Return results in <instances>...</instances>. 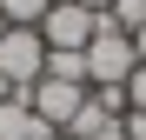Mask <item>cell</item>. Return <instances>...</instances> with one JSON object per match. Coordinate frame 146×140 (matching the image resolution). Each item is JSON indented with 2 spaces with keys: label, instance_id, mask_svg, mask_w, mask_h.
<instances>
[{
  "label": "cell",
  "instance_id": "2e32d148",
  "mask_svg": "<svg viewBox=\"0 0 146 140\" xmlns=\"http://www.w3.org/2000/svg\"><path fill=\"white\" fill-rule=\"evenodd\" d=\"M53 140H66V133H53Z\"/></svg>",
  "mask_w": 146,
  "mask_h": 140
},
{
  "label": "cell",
  "instance_id": "9a60e30c",
  "mask_svg": "<svg viewBox=\"0 0 146 140\" xmlns=\"http://www.w3.org/2000/svg\"><path fill=\"white\" fill-rule=\"evenodd\" d=\"M0 33H7V13H0Z\"/></svg>",
  "mask_w": 146,
  "mask_h": 140
},
{
  "label": "cell",
  "instance_id": "4fadbf2b",
  "mask_svg": "<svg viewBox=\"0 0 146 140\" xmlns=\"http://www.w3.org/2000/svg\"><path fill=\"white\" fill-rule=\"evenodd\" d=\"M80 7H86V13H106V7H113V0H80Z\"/></svg>",
  "mask_w": 146,
  "mask_h": 140
},
{
  "label": "cell",
  "instance_id": "30bf717a",
  "mask_svg": "<svg viewBox=\"0 0 146 140\" xmlns=\"http://www.w3.org/2000/svg\"><path fill=\"white\" fill-rule=\"evenodd\" d=\"M126 107L146 113V67H133V74H126Z\"/></svg>",
  "mask_w": 146,
  "mask_h": 140
},
{
  "label": "cell",
  "instance_id": "9c48e42d",
  "mask_svg": "<svg viewBox=\"0 0 146 140\" xmlns=\"http://www.w3.org/2000/svg\"><path fill=\"white\" fill-rule=\"evenodd\" d=\"M46 74L53 80H86V54H46Z\"/></svg>",
  "mask_w": 146,
  "mask_h": 140
},
{
  "label": "cell",
  "instance_id": "8992f818",
  "mask_svg": "<svg viewBox=\"0 0 146 140\" xmlns=\"http://www.w3.org/2000/svg\"><path fill=\"white\" fill-rule=\"evenodd\" d=\"M100 127H113V113H106V107H100V100H93V93H86V107L73 113V120H66V140H93Z\"/></svg>",
  "mask_w": 146,
  "mask_h": 140
},
{
  "label": "cell",
  "instance_id": "6da1fadb",
  "mask_svg": "<svg viewBox=\"0 0 146 140\" xmlns=\"http://www.w3.org/2000/svg\"><path fill=\"white\" fill-rule=\"evenodd\" d=\"M133 67H139L133 33L106 27V13H100V33L86 40V87H126V74H133Z\"/></svg>",
  "mask_w": 146,
  "mask_h": 140
},
{
  "label": "cell",
  "instance_id": "7c38bea8",
  "mask_svg": "<svg viewBox=\"0 0 146 140\" xmlns=\"http://www.w3.org/2000/svg\"><path fill=\"white\" fill-rule=\"evenodd\" d=\"M133 54H139V67H146V27H139V33H133Z\"/></svg>",
  "mask_w": 146,
  "mask_h": 140
},
{
  "label": "cell",
  "instance_id": "3957f363",
  "mask_svg": "<svg viewBox=\"0 0 146 140\" xmlns=\"http://www.w3.org/2000/svg\"><path fill=\"white\" fill-rule=\"evenodd\" d=\"M86 93H93L86 80H53V74H40V80L27 87V107H33V113H40L53 133H66V120L86 107Z\"/></svg>",
  "mask_w": 146,
  "mask_h": 140
},
{
  "label": "cell",
  "instance_id": "8fae6325",
  "mask_svg": "<svg viewBox=\"0 0 146 140\" xmlns=\"http://www.w3.org/2000/svg\"><path fill=\"white\" fill-rule=\"evenodd\" d=\"M93 140H126V127L113 120V127H100V133H93Z\"/></svg>",
  "mask_w": 146,
  "mask_h": 140
},
{
  "label": "cell",
  "instance_id": "ba28073f",
  "mask_svg": "<svg viewBox=\"0 0 146 140\" xmlns=\"http://www.w3.org/2000/svg\"><path fill=\"white\" fill-rule=\"evenodd\" d=\"M106 27L139 33V27H146V0H113V7H106Z\"/></svg>",
  "mask_w": 146,
  "mask_h": 140
},
{
  "label": "cell",
  "instance_id": "52a82bcc",
  "mask_svg": "<svg viewBox=\"0 0 146 140\" xmlns=\"http://www.w3.org/2000/svg\"><path fill=\"white\" fill-rule=\"evenodd\" d=\"M46 7H53V0H0L7 27H40V20H46Z\"/></svg>",
  "mask_w": 146,
  "mask_h": 140
},
{
  "label": "cell",
  "instance_id": "7a4b0ae2",
  "mask_svg": "<svg viewBox=\"0 0 146 140\" xmlns=\"http://www.w3.org/2000/svg\"><path fill=\"white\" fill-rule=\"evenodd\" d=\"M100 33V13H86L80 0H53L40 20V40H46V54H86V40Z\"/></svg>",
  "mask_w": 146,
  "mask_h": 140
},
{
  "label": "cell",
  "instance_id": "277c9868",
  "mask_svg": "<svg viewBox=\"0 0 146 140\" xmlns=\"http://www.w3.org/2000/svg\"><path fill=\"white\" fill-rule=\"evenodd\" d=\"M0 74H7L13 87H33V80L46 74V40H40V27H7V33H0Z\"/></svg>",
  "mask_w": 146,
  "mask_h": 140
},
{
  "label": "cell",
  "instance_id": "5b68a950",
  "mask_svg": "<svg viewBox=\"0 0 146 140\" xmlns=\"http://www.w3.org/2000/svg\"><path fill=\"white\" fill-rule=\"evenodd\" d=\"M0 140H53V127L27 107V87H20L13 100H0Z\"/></svg>",
  "mask_w": 146,
  "mask_h": 140
},
{
  "label": "cell",
  "instance_id": "5bb4252c",
  "mask_svg": "<svg viewBox=\"0 0 146 140\" xmlns=\"http://www.w3.org/2000/svg\"><path fill=\"white\" fill-rule=\"evenodd\" d=\"M13 93H20V87H13V80H7V74H0V100H13Z\"/></svg>",
  "mask_w": 146,
  "mask_h": 140
}]
</instances>
